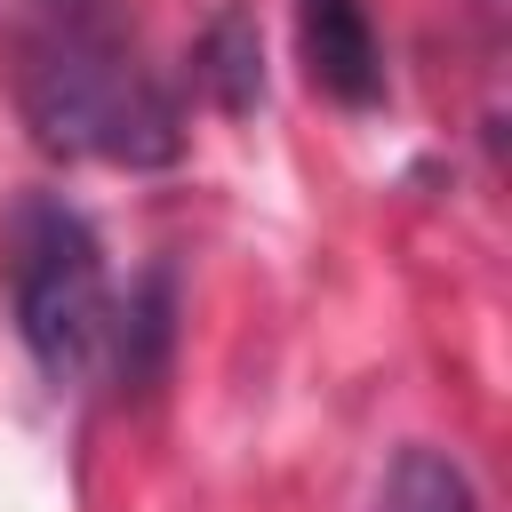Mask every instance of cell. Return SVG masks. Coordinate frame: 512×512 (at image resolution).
I'll use <instances>...</instances> for the list:
<instances>
[{
  "label": "cell",
  "instance_id": "1",
  "mask_svg": "<svg viewBox=\"0 0 512 512\" xmlns=\"http://www.w3.org/2000/svg\"><path fill=\"white\" fill-rule=\"evenodd\" d=\"M16 104H24L32 136L48 152H64V160L160 168L184 144L168 88L104 24H56V32H40L24 48V64H16Z\"/></svg>",
  "mask_w": 512,
  "mask_h": 512
},
{
  "label": "cell",
  "instance_id": "2",
  "mask_svg": "<svg viewBox=\"0 0 512 512\" xmlns=\"http://www.w3.org/2000/svg\"><path fill=\"white\" fill-rule=\"evenodd\" d=\"M8 304H16L24 352L56 384L96 368V352L112 344V304H104V248H96L80 208H64V200H24L16 208Z\"/></svg>",
  "mask_w": 512,
  "mask_h": 512
},
{
  "label": "cell",
  "instance_id": "3",
  "mask_svg": "<svg viewBox=\"0 0 512 512\" xmlns=\"http://www.w3.org/2000/svg\"><path fill=\"white\" fill-rule=\"evenodd\" d=\"M296 48L320 96L336 104H376L384 96V48L368 24V0H296Z\"/></svg>",
  "mask_w": 512,
  "mask_h": 512
},
{
  "label": "cell",
  "instance_id": "4",
  "mask_svg": "<svg viewBox=\"0 0 512 512\" xmlns=\"http://www.w3.org/2000/svg\"><path fill=\"white\" fill-rule=\"evenodd\" d=\"M200 80L224 112H256L264 104V40H256V16L248 8H224L200 40Z\"/></svg>",
  "mask_w": 512,
  "mask_h": 512
},
{
  "label": "cell",
  "instance_id": "5",
  "mask_svg": "<svg viewBox=\"0 0 512 512\" xmlns=\"http://www.w3.org/2000/svg\"><path fill=\"white\" fill-rule=\"evenodd\" d=\"M384 512H472V488H464V472L448 456L408 448L392 464V480H384Z\"/></svg>",
  "mask_w": 512,
  "mask_h": 512
},
{
  "label": "cell",
  "instance_id": "6",
  "mask_svg": "<svg viewBox=\"0 0 512 512\" xmlns=\"http://www.w3.org/2000/svg\"><path fill=\"white\" fill-rule=\"evenodd\" d=\"M160 352H168V272H152L128 304V328H120V376L128 384H152L160 376Z\"/></svg>",
  "mask_w": 512,
  "mask_h": 512
}]
</instances>
